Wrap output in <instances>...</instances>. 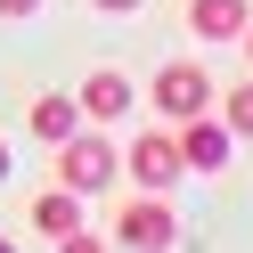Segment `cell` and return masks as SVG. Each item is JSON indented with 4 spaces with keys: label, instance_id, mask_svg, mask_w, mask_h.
Segmentation results:
<instances>
[{
    "label": "cell",
    "instance_id": "obj_1",
    "mask_svg": "<svg viewBox=\"0 0 253 253\" xmlns=\"http://www.w3.org/2000/svg\"><path fill=\"white\" fill-rule=\"evenodd\" d=\"M49 155H57V164H49V171H57V188H74L82 204H90V196H115V188H123V147H115L106 131H90V123H74V131L57 139Z\"/></svg>",
    "mask_w": 253,
    "mask_h": 253
},
{
    "label": "cell",
    "instance_id": "obj_2",
    "mask_svg": "<svg viewBox=\"0 0 253 253\" xmlns=\"http://www.w3.org/2000/svg\"><path fill=\"white\" fill-rule=\"evenodd\" d=\"M106 245L115 253H180V212H171V196L123 188L115 212H106Z\"/></svg>",
    "mask_w": 253,
    "mask_h": 253
},
{
    "label": "cell",
    "instance_id": "obj_3",
    "mask_svg": "<svg viewBox=\"0 0 253 253\" xmlns=\"http://www.w3.org/2000/svg\"><path fill=\"white\" fill-rule=\"evenodd\" d=\"M212 98H220V82H212V66H204V57H164V66L147 74V106H155L164 123L212 115Z\"/></svg>",
    "mask_w": 253,
    "mask_h": 253
},
{
    "label": "cell",
    "instance_id": "obj_4",
    "mask_svg": "<svg viewBox=\"0 0 253 253\" xmlns=\"http://www.w3.org/2000/svg\"><path fill=\"white\" fill-rule=\"evenodd\" d=\"M74 115H82L90 131H115V123L139 115V82H131L123 66H90L82 82H74Z\"/></svg>",
    "mask_w": 253,
    "mask_h": 253
},
{
    "label": "cell",
    "instance_id": "obj_5",
    "mask_svg": "<svg viewBox=\"0 0 253 253\" xmlns=\"http://www.w3.org/2000/svg\"><path fill=\"white\" fill-rule=\"evenodd\" d=\"M123 180H131V188H147V196H171V188L188 180L180 147H171V123H164V131H139L131 147H123Z\"/></svg>",
    "mask_w": 253,
    "mask_h": 253
},
{
    "label": "cell",
    "instance_id": "obj_6",
    "mask_svg": "<svg viewBox=\"0 0 253 253\" xmlns=\"http://www.w3.org/2000/svg\"><path fill=\"white\" fill-rule=\"evenodd\" d=\"M171 147H180V164L196 171V180H212V171H229L237 139H229L220 115H188V123H171Z\"/></svg>",
    "mask_w": 253,
    "mask_h": 253
},
{
    "label": "cell",
    "instance_id": "obj_7",
    "mask_svg": "<svg viewBox=\"0 0 253 253\" xmlns=\"http://www.w3.org/2000/svg\"><path fill=\"white\" fill-rule=\"evenodd\" d=\"M245 17H253V0H180V25L196 41H237Z\"/></svg>",
    "mask_w": 253,
    "mask_h": 253
},
{
    "label": "cell",
    "instance_id": "obj_8",
    "mask_svg": "<svg viewBox=\"0 0 253 253\" xmlns=\"http://www.w3.org/2000/svg\"><path fill=\"white\" fill-rule=\"evenodd\" d=\"M25 220H33V229H41V237H49V245H57V237H74V229H82V196L49 180V188H41L33 204H25Z\"/></svg>",
    "mask_w": 253,
    "mask_h": 253
},
{
    "label": "cell",
    "instance_id": "obj_9",
    "mask_svg": "<svg viewBox=\"0 0 253 253\" xmlns=\"http://www.w3.org/2000/svg\"><path fill=\"white\" fill-rule=\"evenodd\" d=\"M74 123H82V115H74V90H33V106H25V131H33L41 147H57Z\"/></svg>",
    "mask_w": 253,
    "mask_h": 253
},
{
    "label": "cell",
    "instance_id": "obj_10",
    "mask_svg": "<svg viewBox=\"0 0 253 253\" xmlns=\"http://www.w3.org/2000/svg\"><path fill=\"white\" fill-rule=\"evenodd\" d=\"M212 115L229 123V139H253V74H245V82H229V90H220V98H212Z\"/></svg>",
    "mask_w": 253,
    "mask_h": 253
},
{
    "label": "cell",
    "instance_id": "obj_11",
    "mask_svg": "<svg viewBox=\"0 0 253 253\" xmlns=\"http://www.w3.org/2000/svg\"><path fill=\"white\" fill-rule=\"evenodd\" d=\"M57 253H115V245H106V229H90V220H82L74 237H57Z\"/></svg>",
    "mask_w": 253,
    "mask_h": 253
},
{
    "label": "cell",
    "instance_id": "obj_12",
    "mask_svg": "<svg viewBox=\"0 0 253 253\" xmlns=\"http://www.w3.org/2000/svg\"><path fill=\"white\" fill-rule=\"evenodd\" d=\"M90 8H98V17H139L147 0H90Z\"/></svg>",
    "mask_w": 253,
    "mask_h": 253
},
{
    "label": "cell",
    "instance_id": "obj_13",
    "mask_svg": "<svg viewBox=\"0 0 253 253\" xmlns=\"http://www.w3.org/2000/svg\"><path fill=\"white\" fill-rule=\"evenodd\" d=\"M0 17H41V0H0Z\"/></svg>",
    "mask_w": 253,
    "mask_h": 253
},
{
    "label": "cell",
    "instance_id": "obj_14",
    "mask_svg": "<svg viewBox=\"0 0 253 253\" xmlns=\"http://www.w3.org/2000/svg\"><path fill=\"white\" fill-rule=\"evenodd\" d=\"M237 49H245V74H253V17H245V33H237Z\"/></svg>",
    "mask_w": 253,
    "mask_h": 253
},
{
    "label": "cell",
    "instance_id": "obj_15",
    "mask_svg": "<svg viewBox=\"0 0 253 253\" xmlns=\"http://www.w3.org/2000/svg\"><path fill=\"white\" fill-rule=\"evenodd\" d=\"M8 171H17V155H8V139H0V180H8Z\"/></svg>",
    "mask_w": 253,
    "mask_h": 253
},
{
    "label": "cell",
    "instance_id": "obj_16",
    "mask_svg": "<svg viewBox=\"0 0 253 253\" xmlns=\"http://www.w3.org/2000/svg\"><path fill=\"white\" fill-rule=\"evenodd\" d=\"M0 253H17V237H0Z\"/></svg>",
    "mask_w": 253,
    "mask_h": 253
}]
</instances>
